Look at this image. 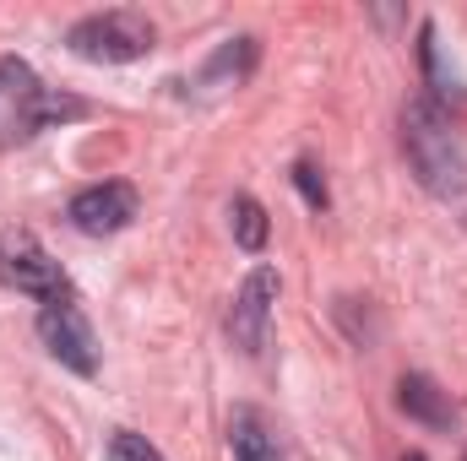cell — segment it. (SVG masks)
<instances>
[{"label":"cell","mask_w":467,"mask_h":461,"mask_svg":"<svg viewBox=\"0 0 467 461\" xmlns=\"http://www.w3.org/2000/svg\"><path fill=\"white\" fill-rule=\"evenodd\" d=\"M402 147H408V163H413V174L430 196L451 201V196L467 190V147L451 115L435 98H413L402 109Z\"/></svg>","instance_id":"cell-1"},{"label":"cell","mask_w":467,"mask_h":461,"mask_svg":"<svg viewBox=\"0 0 467 461\" xmlns=\"http://www.w3.org/2000/svg\"><path fill=\"white\" fill-rule=\"evenodd\" d=\"M152 22L130 5H115V11H93L82 16L71 33H66V49L77 60H93V66H125V60H141L152 49Z\"/></svg>","instance_id":"cell-2"},{"label":"cell","mask_w":467,"mask_h":461,"mask_svg":"<svg viewBox=\"0 0 467 461\" xmlns=\"http://www.w3.org/2000/svg\"><path fill=\"white\" fill-rule=\"evenodd\" d=\"M0 277L16 293H33L44 304H71V282H66L60 261L33 233H0Z\"/></svg>","instance_id":"cell-3"},{"label":"cell","mask_w":467,"mask_h":461,"mask_svg":"<svg viewBox=\"0 0 467 461\" xmlns=\"http://www.w3.org/2000/svg\"><path fill=\"white\" fill-rule=\"evenodd\" d=\"M272 304H277V271L272 266H255L244 277V288L234 293L229 304V343L244 353V358H261L266 353V337H272Z\"/></svg>","instance_id":"cell-4"},{"label":"cell","mask_w":467,"mask_h":461,"mask_svg":"<svg viewBox=\"0 0 467 461\" xmlns=\"http://www.w3.org/2000/svg\"><path fill=\"white\" fill-rule=\"evenodd\" d=\"M38 337L71 374H99V337H93V326L82 321L77 304H44L38 310Z\"/></svg>","instance_id":"cell-5"},{"label":"cell","mask_w":467,"mask_h":461,"mask_svg":"<svg viewBox=\"0 0 467 461\" xmlns=\"http://www.w3.org/2000/svg\"><path fill=\"white\" fill-rule=\"evenodd\" d=\"M66 218H71V229L88 233V239L119 233V229H130V218H136V190H130L125 179H104V185H88V190H77V196H71Z\"/></svg>","instance_id":"cell-6"},{"label":"cell","mask_w":467,"mask_h":461,"mask_svg":"<svg viewBox=\"0 0 467 461\" xmlns=\"http://www.w3.org/2000/svg\"><path fill=\"white\" fill-rule=\"evenodd\" d=\"M397 407H402L413 424H424V429H457V402H451V391H441L430 374H402V380H397Z\"/></svg>","instance_id":"cell-7"},{"label":"cell","mask_w":467,"mask_h":461,"mask_svg":"<svg viewBox=\"0 0 467 461\" xmlns=\"http://www.w3.org/2000/svg\"><path fill=\"white\" fill-rule=\"evenodd\" d=\"M250 71H255V38H229V44H218V55L202 66L196 87H202V93H229V87H239Z\"/></svg>","instance_id":"cell-8"},{"label":"cell","mask_w":467,"mask_h":461,"mask_svg":"<svg viewBox=\"0 0 467 461\" xmlns=\"http://www.w3.org/2000/svg\"><path fill=\"white\" fill-rule=\"evenodd\" d=\"M229 451H234V461H283L272 424H266L255 407H234V418H229Z\"/></svg>","instance_id":"cell-9"},{"label":"cell","mask_w":467,"mask_h":461,"mask_svg":"<svg viewBox=\"0 0 467 461\" xmlns=\"http://www.w3.org/2000/svg\"><path fill=\"white\" fill-rule=\"evenodd\" d=\"M229 229H234V244L239 250H266V207L255 196H234L229 201Z\"/></svg>","instance_id":"cell-10"},{"label":"cell","mask_w":467,"mask_h":461,"mask_svg":"<svg viewBox=\"0 0 467 461\" xmlns=\"http://www.w3.org/2000/svg\"><path fill=\"white\" fill-rule=\"evenodd\" d=\"M109 461H163V456H158V446H147V435L115 429L109 435Z\"/></svg>","instance_id":"cell-11"},{"label":"cell","mask_w":467,"mask_h":461,"mask_svg":"<svg viewBox=\"0 0 467 461\" xmlns=\"http://www.w3.org/2000/svg\"><path fill=\"white\" fill-rule=\"evenodd\" d=\"M294 185H299V196H305V201H310L316 212H321V207L332 201V196H327V179L316 174V163H294Z\"/></svg>","instance_id":"cell-12"},{"label":"cell","mask_w":467,"mask_h":461,"mask_svg":"<svg viewBox=\"0 0 467 461\" xmlns=\"http://www.w3.org/2000/svg\"><path fill=\"white\" fill-rule=\"evenodd\" d=\"M402 461H424V456H402Z\"/></svg>","instance_id":"cell-13"}]
</instances>
